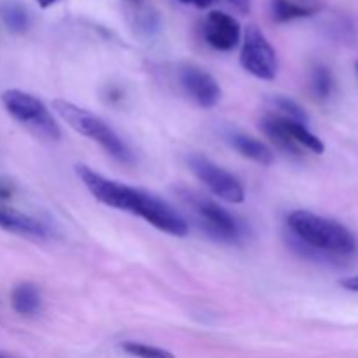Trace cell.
Instances as JSON below:
<instances>
[{
    "mask_svg": "<svg viewBox=\"0 0 358 358\" xmlns=\"http://www.w3.org/2000/svg\"><path fill=\"white\" fill-rule=\"evenodd\" d=\"M10 303L16 313L23 317H34L41 311V290L34 283H20L10 294Z\"/></svg>",
    "mask_w": 358,
    "mask_h": 358,
    "instance_id": "cell-13",
    "label": "cell"
},
{
    "mask_svg": "<svg viewBox=\"0 0 358 358\" xmlns=\"http://www.w3.org/2000/svg\"><path fill=\"white\" fill-rule=\"evenodd\" d=\"M187 164L192 173L198 177V180H201L217 198L226 203H233V205L245 201L243 185L238 182L234 175L220 168L212 159L201 156V154H191L187 157Z\"/></svg>",
    "mask_w": 358,
    "mask_h": 358,
    "instance_id": "cell-7",
    "label": "cell"
},
{
    "mask_svg": "<svg viewBox=\"0 0 358 358\" xmlns=\"http://www.w3.org/2000/svg\"><path fill=\"white\" fill-rule=\"evenodd\" d=\"M52 108L56 114L79 135L87 136V138L94 140L105 152L115 161L122 164L133 163V154L128 149L121 136L110 128L105 121H101L98 115L91 114L86 108H80L73 105L72 101L66 100H55L52 101Z\"/></svg>",
    "mask_w": 358,
    "mask_h": 358,
    "instance_id": "cell-3",
    "label": "cell"
},
{
    "mask_svg": "<svg viewBox=\"0 0 358 358\" xmlns=\"http://www.w3.org/2000/svg\"><path fill=\"white\" fill-rule=\"evenodd\" d=\"M121 348L124 350L128 355L136 357V358H175L173 353H170L164 348H157L152 345H143V343H135L128 341L124 345H121Z\"/></svg>",
    "mask_w": 358,
    "mask_h": 358,
    "instance_id": "cell-19",
    "label": "cell"
},
{
    "mask_svg": "<svg viewBox=\"0 0 358 358\" xmlns=\"http://www.w3.org/2000/svg\"><path fill=\"white\" fill-rule=\"evenodd\" d=\"M227 2L241 14H248L252 9V0H227Z\"/></svg>",
    "mask_w": 358,
    "mask_h": 358,
    "instance_id": "cell-20",
    "label": "cell"
},
{
    "mask_svg": "<svg viewBox=\"0 0 358 358\" xmlns=\"http://www.w3.org/2000/svg\"><path fill=\"white\" fill-rule=\"evenodd\" d=\"M280 117H282V115H280ZM282 121H283V126H285L287 133L292 136V140L297 143V145L303 147V149L311 150V152L315 154H324L325 150L324 142H322L317 135H313V133L306 128V124H301V122L297 121H290V119L287 117H282Z\"/></svg>",
    "mask_w": 358,
    "mask_h": 358,
    "instance_id": "cell-14",
    "label": "cell"
},
{
    "mask_svg": "<svg viewBox=\"0 0 358 358\" xmlns=\"http://www.w3.org/2000/svg\"><path fill=\"white\" fill-rule=\"evenodd\" d=\"M182 3H189V6H194L198 9H206V7L212 6L215 0H180Z\"/></svg>",
    "mask_w": 358,
    "mask_h": 358,
    "instance_id": "cell-21",
    "label": "cell"
},
{
    "mask_svg": "<svg viewBox=\"0 0 358 358\" xmlns=\"http://www.w3.org/2000/svg\"><path fill=\"white\" fill-rule=\"evenodd\" d=\"M0 358H7L6 355H2V353H0Z\"/></svg>",
    "mask_w": 358,
    "mask_h": 358,
    "instance_id": "cell-24",
    "label": "cell"
},
{
    "mask_svg": "<svg viewBox=\"0 0 358 358\" xmlns=\"http://www.w3.org/2000/svg\"><path fill=\"white\" fill-rule=\"evenodd\" d=\"M229 142L241 156L254 161V163L262 164V166H269L275 161V156L269 150V147L254 136L243 135V133H231Z\"/></svg>",
    "mask_w": 358,
    "mask_h": 358,
    "instance_id": "cell-11",
    "label": "cell"
},
{
    "mask_svg": "<svg viewBox=\"0 0 358 358\" xmlns=\"http://www.w3.org/2000/svg\"><path fill=\"white\" fill-rule=\"evenodd\" d=\"M128 2H131V3H140V2H142V0H128Z\"/></svg>",
    "mask_w": 358,
    "mask_h": 358,
    "instance_id": "cell-23",
    "label": "cell"
},
{
    "mask_svg": "<svg viewBox=\"0 0 358 358\" xmlns=\"http://www.w3.org/2000/svg\"><path fill=\"white\" fill-rule=\"evenodd\" d=\"M261 129L280 150L292 156H299L303 152V147L297 145L292 140V136L287 133L285 126H283L282 117L278 114H268L261 119Z\"/></svg>",
    "mask_w": 358,
    "mask_h": 358,
    "instance_id": "cell-12",
    "label": "cell"
},
{
    "mask_svg": "<svg viewBox=\"0 0 358 358\" xmlns=\"http://www.w3.org/2000/svg\"><path fill=\"white\" fill-rule=\"evenodd\" d=\"M35 2H37L38 7H42V9H49V7H52L55 3L62 2V0H35Z\"/></svg>",
    "mask_w": 358,
    "mask_h": 358,
    "instance_id": "cell-22",
    "label": "cell"
},
{
    "mask_svg": "<svg viewBox=\"0 0 358 358\" xmlns=\"http://www.w3.org/2000/svg\"><path fill=\"white\" fill-rule=\"evenodd\" d=\"M185 205L192 210L196 215L198 226L205 231L208 236L215 238L226 243H236L241 238V226L227 210L217 205L215 201L203 196L194 194V192H184L182 194Z\"/></svg>",
    "mask_w": 358,
    "mask_h": 358,
    "instance_id": "cell-5",
    "label": "cell"
},
{
    "mask_svg": "<svg viewBox=\"0 0 358 358\" xmlns=\"http://www.w3.org/2000/svg\"><path fill=\"white\" fill-rule=\"evenodd\" d=\"M76 173L80 178V182L86 185L87 191L93 194V198L100 201L101 205L133 213L156 229L171 234V236H187V222L166 201H163L157 196L129 187L121 182L110 180L98 171L91 170L87 164H76Z\"/></svg>",
    "mask_w": 358,
    "mask_h": 358,
    "instance_id": "cell-1",
    "label": "cell"
},
{
    "mask_svg": "<svg viewBox=\"0 0 358 358\" xmlns=\"http://www.w3.org/2000/svg\"><path fill=\"white\" fill-rule=\"evenodd\" d=\"M240 63L250 76L261 80H273L278 72L276 52L261 28L248 24L243 35Z\"/></svg>",
    "mask_w": 358,
    "mask_h": 358,
    "instance_id": "cell-6",
    "label": "cell"
},
{
    "mask_svg": "<svg viewBox=\"0 0 358 358\" xmlns=\"http://www.w3.org/2000/svg\"><path fill=\"white\" fill-rule=\"evenodd\" d=\"M273 105H275V108L278 110V115H282V117L290 119V121H297L301 124H306L308 122V114L304 112V108L301 105H297L294 100H290V98L276 96L273 100Z\"/></svg>",
    "mask_w": 358,
    "mask_h": 358,
    "instance_id": "cell-18",
    "label": "cell"
},
{
    "mask_svg": "<svg viewBox=\"0 0 358 358\" xmlns=\"http://www.w3.org/2000/svg\"><path fill=\"white\" fill-rule=\"evenodd\" d=\"M311 87L320 100H327L331 96L334 91V77L327 66H315L313 73H311Z\"/></svg>",
    "mask_w": 358,
    "mask_h": 358,
    "instance_id": "cell-17",
    "label": "cell"
},
{
    "mask_svg": "<svg viewBox=\"0 0 358 358\" xmlns=\"http://www.w3.org/2000/svg\"><path fill=\"white\" fill-rule=\"evenodd\" d=\"M180 80L187 96L201 108H213L222 98L217 80L198 66H185L180 72Z\"/></svg>",
    "mask_w": 358,
    "mask_h": 358,
    "instance_id": "cell-8",
    "label": "cell"
},
{
    "mask_svg": "<svg viewBox=\"0 0 358 358\" xmlns=\"http://www.w3.org/2000/svg\"><path fill=\"white\" fill-rule=\"evenodd\" d=\"M0 14H2L6 27L14 34H24L30 27V16L21 3L6 2L0 7Z\"/></svg>",
    "mask_w": 358,
    "mask_h": 358,
    "instance_id": "cell-16",
    "label": "cell"
},
{
    "mask_svg": "<svg viewBox=\"0 0 358 358\" xmlns=\"http://www.w3.org/2000/svg\"><path fill=\"white\" fill-rule=\"evenodd\" d=\"M0 229L23 234V236L28 238H38V240H44V238L49 236V229L41 220L23 212H17L14 208H9L2 203H0Z\"/></svg>",
    "mask_w": 358,
    "mask_h": 358,
    "instance_id": "cell-10",
    "label": "cell"
},
{
    "mask_svg": "<svg viewBox=\"0 0 358 358\" xmlns=\"http://www.w3.org/2000/svg\"><path fill=\"white\" fill-rule=\"evenodd\" d=\"M294 245L306 254L350 255L355 250V238L343 224L317 213L297 210L287 219Z\"/></svg>",
    "mask_w": 358,
    "mask_h": 358,
    "instance_id": "cell-2",
    "label": "cell"
},
{
    "mask_svg": "<svg viewBox=\"0 0 358 358\" xmlns=\"http://www.w3.org/2000/svg\"><path fill=\"white\" fill-rule=\"evenodd\" d=\"M205 41L217 51H233L241 38V27L233 16L222 10H212L203 24Z\"/></svg>",
    "mask_w": 358,
    "mask_h": 358,
    "instance_id": "cell-9",
    "label": "cell"
},
{
    "mask_svg": "<svg viewBox=\"0 0 358 358\" xmlns=\"http://www.w3.org/2000/svg\"><path fill=\"white\" fill-rule=\"evenodd\" d=\"M315 7L301 6V3L292 2V0H271V14L273 20L278 23H287V21L301 20V17H310L315 14Z\"/></svg>",
    "mask_w": 358,
    "mask_h": 358,
    "instance_id": "cell-15",
    "label": "cell"
},
{
    "mask_svg": "<svg viewBox=\"0 0 358 358\" xmlns=\"http://www.w3.org/2000/svg\"><path fill=\"white\" fill-rule=\"evenodd\" d=\"M2 103L10 117L27 126L37 136L45 140H59L62 136L51 112L34 94L21 90H7L2 93Z\"/></svg>",
    "mask_w": 358,
    "mask_h": 358,
    "instance_id": "cell-4",
    "label": "cell"
}]
</instances>
